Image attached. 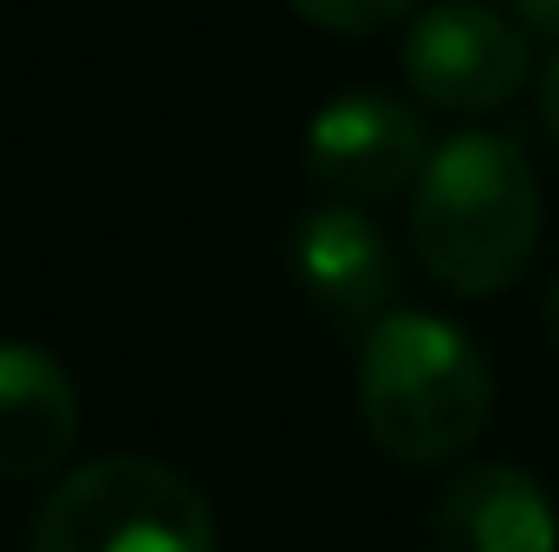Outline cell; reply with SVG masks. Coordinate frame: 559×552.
Returning <instances> with one entry per match:
<instances>
[{"label": "cell", "instance_id": "6da1fadb", "mask_svg": "<svg viewBox=\"0 0 559 552\" xmlns=\"http://www.w3.org/2000/svg\"><path fill=\"white\" fill-rule=\"evenodd\" d=\"M411 241L429 279L462 299L514 286L540 248V182L527 149L501 131L436 143L411 189Z\"/></svg>", "mask_w": 559, "mask_h": 552}, {"label": "cell", "instance_id": "7a4b0ae2", "mask_svg": "<svg viewBox=\"0 0 559 552\" xmlns=\"http://www.w3.org/2000/svg\"><path fill=\"white\" fill-rule=\"evenodd\" d=\"M495 410V371L488 351L436 319V312H384L358 345V416L365 435L411 461L436 468L455 461Z\"/></svg>", "mask_w": 559, "mask_h": 552}, {"label": "cell", "instance_id": "3957f363", "mask_svg": "<svg viewBox=\"0 0 559 552\" xmlns=\"http://www.w3.org/2000/svg\"><path fill=\"white\" fill-rule=\"evenodd\" d=\"M26 552H222L202 488L156 455H98L52 481Z\"/></svg>", "mask_w": 559, "mask_h": 552}, {"label": "cell", "instance_id": "277c9868", "mask_svg": "<svg viewBox=\"0 0 559 552\" xmlns=\"http://www.w3.org/2000/svg\"><path fill=\"white\" fill-rule=\"evenodd\" d=\"M404 79L423 105L449 118H481L521 98V85L534 79V46L508 13L481 0H436L411 20Z\"/></svg>", "mask_w": 559, "mask_h": 552}, {"label": "cell", "instance_id": "5b68a950", "mask_svg": "<svg viewBox=\"0 0 559 552\" xmlns=\"http://www.w3.org/2000/svg\"><path fill=\"white\" fill-rule=\"evenodd\" d=\"M429 163L423 111L391 92H338L306 124V169L338 202H391Z\"/></svg>", "mask_w": 559, "mask_h": 552}, {"label": "cell", "instance_id": "8992f818", "mask_svg": "<svg viewBox=\"0 0 559 552\" xmlns=\"http://www.w3.org/2000/svg\"><path fill=\"white\" fill-rule=\"evenodd\" d=\"M299 292L345 332H371L397 305V248L365 215V202H319L286 235Z\"/></svg>", "mask_w": 559, "mask_h": 552}, {"label": "cell", "instance_id": "52a82bcc", "mask_svg": "<svg viewBox=\"0 0 559 552\" xmlns=\"http://www.w3.org/2000/svg\"><path fill=\"white\" fill-rule=\"evenodd\" d=\"M429 552H554L559 514L540 475L521 461H475L449 475V488L429 507Z\"/></svg>", "mask_w": 559, "mask_h": 552}, {"label": "cell", "instance_id": "ba28073f", "mask_svg": "<svg viewBox=\"0 0 559 552\" xmlns=\"http://www.w3.org/2000/svg\"><path fill=\"white\" fill-rule=\"evenodd\" d=\"M72 371L20 338H0V481H46L79 442Z\"/></svg>", "mask_w": 559, "mask_h": 552}, {"label": "cell", "instance_id": "9c48e42d", "mask_svg": "<svg viewBox=\"0 0 559 552\" xmlns=\"http://www.w3.org/2000/svg\"><path fill=\"white\" fill-rule=\"evenodd\" d=\"M306 26H319V33H338V39H365V33H384V26H397L411 7L423 0H286Z\"/></svg>", "mask_w": 559, "mask_h": 552}, {"label": "cell", "instance_id": "30bf717a", "mask_svg": "<svg viewBox=\"0 0 559 552\" xmlns=\"http://www.w3.org/2000/svg\"><path fill=\"white\" fill-rule=\"evenodd\" d=\"M514 13H521V26H534V33H559V0H508Z\"/></svg>", "mask_w": 559, "mask_h": 552}, {"label": "cell", "instance_id": "8fae6325", "mask_svg": "<svg viewBox=\"0 0 559 552\" xmlns=\"http://www.w3.org/2000/svg\"><path fill=\"white\" fill-rule=\"evenodd\" d=\"M540 118H547V137L559 143V59H547L540 72Z\"/></svg>", "mask_w": 559, "mask_h": 552}, {"label": "cell", "instance_id": "7c38bea8", "mask_svg": "<svg viewBox=\"0 0 559 552\" xmlns=\"http://www.w3.org/2000/svg\"><path fill=\"white\" fill-rule=\"evenodd\" d=\"M547 332H554V345H559V274H554V286H547Z\"/></svg>", "mask_w": 559, "mask_h": 552}]
</instances>
